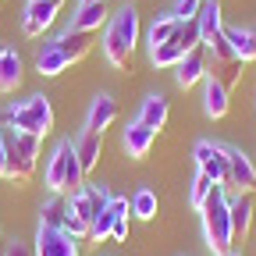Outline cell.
<instances>
[{
    "label": "cell",
    "instance_id": "obj_1",
    "mask_svg": "<svg viewBox=\"0 0 256 256\" xmlns=\"http://www.w3.org/2000/svg\"><path fill=\"white\" fill-rule=\"evenodd\" d=\"M0 128H11V132H25V136L46 139V136L54 132V107H50V96L32 92V96H25V100L8 104L4 114H0Z\"/></svg>",
    "mask_w": 256,
    "mask_h": 256
},
{
    "label": "cell",
    "instance_id": "obj_2",
    "mask_svg": "<svg viewBox=\"0 0 256 256\" xmlns=\"http://www.w3.org/2000/svg\"><path fill=\"white\" fill-rule=\"evenodd\" d=\"M139 43V11L136 8H118L107 32H104V57L110 68H128Z\"/></svg>",
    "mask_w": 256,
    "mask_h": 256
},
{
    "label": "cell",
    "instance_id": "obj_3",
    "mask_svg": "<svg viewBox=\"0 0 256 256\" xmlns=\"http://www.w3.org/2000/svg\"><path fill=\"white\" fill-rule=\"evenodd\" d=\"M200 214H203V238H206L210 252L224 256L232 249V242H235V232H232V214H228V200H224L220 185H214L210 200L203 203Z\"/></svg>",
    "mask_w": 256,
    "mask_h": 256
},
{
    "label": "cell",
    "instance_id": "obj_4",
    "mask_svg": "<svg viewBox=\"0 0 256 256\" xmlns=\"http://www.w3.org/2000/svg\"><path fill=\"white\" fill-rule=\"evenodd\" d=\"M8 132V128H4ZM40 146L43 139L36 136H25V132H8V182H28L36 174L40 164Z\"/></svg>",
    "mask_w": 256,
    "mask_h": 256
},
{
    "label": "cell",
    "instance_id": "obj_5",
    "mask_svg": "<svg viewBox=\"0 0 256 256\" xmlns=\"http://www.w3.org/2000/svg\"><path fill=\"white\" fill-rule=\"evenodd\" d=\"M192 160H196V171H203L206 178H214L224 192L232 188V171H228V153H224L220 142H210V139H200L192 146Z\"/></svg>",
    "mask_w": 256,
    "mask_h": 256
},
{
    "label": "cell",
    "instance_id": "obj_6",
    "mask_svg": "<svg viewBox=\"0 0 256 256\" xmlns=\"http://www.w3.org/2000/svg\"><path fill=\"white\" fill-rule=\"evenodd\" d=\"M72 164H75V146H72V139H60L54 146L50 160H46V171H43V182H46V188L54 192V196H68V171H72Z\"/></svg>",
    "mask_w": 256,
    "mask_h": 256
},
{
    "label": "cell",
    "instance_id": "obj_7",
    "mask_svg": "<svg viewBox=\"0 0 256 256\" xmlns=\"http://www.w3.org/2000/svg\"><path fill=\"white\" fill-rule=\"evenodd\" d=\"M60 8H64V0H28L25 11H22V32L32 36V40L43 36V32L57 22Z\"/></svg>",
    "mask_w": 256,
    "mask_h": 256
},
{
    "label": "cell",
    "instance_id": "obj_8",
    "mask_svg": "<svg viewBox=\"0 0 256 256\" xmlns=\"http://www.w3.org/2000/svg\"><path fill=\"white\" fill-rule=\"evenodd\" d=\"M36 256H78V238L64 228H36Z\"/></svg>",
    "mask_w": 256,
    "mask_h": 256
},
{
    "label": "cell",
    "instance_id": "obj_9",
    "mask_svg": "<svg viewBox=\"0 0 256 256\" xmlns=\"http://www.w3.org/2000/svg\"><path fill=\"white\" fill-rule=\"evenodd\" d=\"M206 72H210V54H206V46L200 43L196 50H188V54L178 60L174 82H178L182 89H192V86H200V82L206 78Z\"/></svg>",
    "mask_w": 256,
    "mask_h": 256
},
{
    "label": "cell",
    "instance_id": "obj_10",
    "mask_svg": "<svg viewBox=\"0 0 256 256\" xmlns=\"http://www.w3.org/2000/svg\"><path fill=\"white\" fill-rule=\"evenodd\" d=\"M224 153H228V171H232V188L235 192H256V168H252V160L235 150V146H224Z\"/></svg>",
    "mask_w": 256,
    "mask_h": 256
},
{
    "label": "cell",
    "instance_id": "obj_11",
    "mask_svg": "<svg viewBox=\"0 0 256 256\" xmlns=\"http://www.w3.org/2000/svg\"><path fill=\"white\" fill-rule=\"evenodd\" d=\"M228 107H232V89L224 86L220 78L206 75V78H203V114L217 121V118L228 114Z\"/></svg>",
    "mask_w": 256,
    "mask_h": 256
},
{
    "label": "cell",
    "instance_id": "obj_12",
    "mask_svg": "<svg viewBox=\"0 0 256 256\" xmlns=\"http://www.w3.org/2000/svg\"><path fill=\"white\" fill-rule=\"evenodd\" d=\"M72 146H75V156H78L82 174H89L96 164H100V153H104V136H100V132H89V128H82V132L72 139Z\"/></svg>",
    "mask_w": 256,
    "mask_h": 256
},
{
    "label": "cell",
    "instance_id": "obj_13",
    "mask_svg": "<svg viewBox=\"0 0 256 256\" xmlns=\"http://www.w3.org/2000/svg\"><path fill=\"white\" fill-rule=\"evenodd\" d=\"M114 121H118V100H114V96H107V92H100V96L89 104V110H86V128L104 136Z\"/></svg>",
    "mask_w": 256,
    "mask_h": 256
},
{
    "label": "cell",
    "instance_id": "obj_14",
    "mask_svg": "<svg viewBox=\"0 0 256 256\" xmlns=\"http://www.w3.org/2000/svg\"><path fill=\"white\" fill-rule=\"evenodd\" d=\"M153 142H156V132H153V128H146L142 121H132V124L124 128V136H121V146H124V153L132 156V160L150 156Z\"/></svg>",
    "mask_w": 256,
    "mask_h": 256
},
{
    "label": "cell",
    "instance_id": "obj_15",
    "mask_svg": "<svg viewBox=\"0 0 256 256\" xmlns=\"http://www.w3.org/2000/svg\"><path fill=\"white\" fill-rule=\"evenodd\" d=\"M68 68H72V60L64 57V50H60L54 40L36 50V72H40L43 78H57L60 72H68Z\"/></svg>",
    "mask_w": 256,
    "mask_h": 256
},
{
    "label": "cell",
    "instance_id": "obj_16",
    "mask_svg": "<svg viewBox=\"0 0 256 256\" xmlns=\"http://www.w3.org/2000/svg\"><path fill=\"white\" fill-rule=\"evenodd\" d=\"M22 86V57L11 43L0 46V92H14Z\"/></svg>",
    "mask_w": 256,
    "mask_h": 256
},
{
    "label": "cell",
    "instance_id": "obj_17",
    "mask_svg": "<svg viewBox=\"0 0 256 256\" xmlns=\"http://www.w3.org/2000/svg\"><path fill=\"white\" fill-rule=\"evenodd\" d=\"M168 114H171L168 96L164 92H150L146 100H142V107H139V118L136 121H142L146 128H153V132H160V128L168 124Z\"/></svg>",
    "mask_w": 256,
    "mask_h": 256
},
{
    "label": "cell",
    "instance_id": "obj_18",
    "mask_svg": "<svg viewBox=\"0 0 256 256\" xmlns=\"http://www.w3.org/2000/svg\"><path fill=\"white\" fill-rule=\"evenodd\" d=\"M54 43L64 50V57H68L72 64H78V60L92 50V32H75V28H64Z\"/></svg>",
    "mask_w": 256,
    "mask_h": 256
},
{
    "label": "cell",
    "instance_id": "obj_19",
    "mask_svg": "<svg viewBox=\"0 0 256 256\" xmlns=\"http://www.w3.org/2000/svg\"><path fill=\"white\" fill-rule=\"evenodd\" d=\"M228 214H232L235 238H246L249 228H252V196H249V192H238L235 200H228Z\"/></svg>",
    "mask_w": 256,
    "mask_h": 256
},
{
    "label": "cell",
    "instance_id": "obj_20",
    "mask_svg": "<svg viewBox=\"0 0 256 256\" xmlns=\"http://www.w3.org/2000/svg\"><path fill=\"white\" fill-rule=\"evenodd\" d=\"M107 22V4L100 0V4H78V11H75V18H72V25L68 28H75V32H96Z\"/></svg>",
    "mask_w": 256,
    "mask_h": 256
},
{
    "label": "cell",
    "instance_id": "obj_21",
    "mask_svg": "<svg viewBox=\"0 0 256 256\" xmlns=\"http://www.w3.org/2000/svg\"><path fill=\"white\" fill-rule=\"evenodd\" d=\"M224 36H228L235 57H238L242 64L256 60V28H224Z\"/></svg>",
    "mask_w": 256,
    "mask_h": 256
},
{
    "label": "cell",
    "instance_id": "obj_22",
    "mask_svg": "<svg viewBox=\"0 0 256 256\" xmlns=\"http://www.w3.org/2000/svg\"><path fill=\"white\" fill-rule=\"evenodd\" d=\"M196 22H200L203 40H210V36H217V32H224V22H220V0H200Z\"/></svg>",
    "mask_w": 256,
    "mask_h": 256
},
{
    "label": "cell",
    "instance_id": "obj_23",
    "mask_svg": "<svg viewBox=\"0 0 256 256\" xmlns=\"http://www.w3.org/2000/svg\"><path fill=\"white\" fill-rule=\"evenodd\" d=\"M64 217H68V196H54L40 206V224L43 228H64Z\"/></svg>",
    "mask_w": 256,
    "mask_h": 256
},
{
    "label": "cell",
    "instance_id": "obj_24",
    "mask_svg": "<svg viewBox=\"0 0 256 256\" xmlns=\"http://www.w3.org/2000/svg\"><path fill=\"white\" fill-rule=\"evenodd\" d=\"M171 43L182 50V54H188V50H196L200 43H203V32H200V22L192 18V22H178V28L171 32Z\"/></svg>",
    "mask_w": 256,
    "mask_h": 256
},
{
    "label": "cell",
    "instance_id": "obj_25",
    "mask_svg": "<svg viewBox=\"0 0 256 256\" xmlns=\"http://www.w3.org/2000/svg\"><path fill=\"white\" fill-rule=\"evenodd\" d=\"M185 54L168 40V43H156V46H150V64L153 68H178V60H182Z\"/></svg>",
    "mask_w": 256,
    "mask_h": 256
},
{
    "label": "cell",
    "instance_id": "obj_26",
    "mask_svg": "<svg viewBox=\"0 0 256 256\" xmlns=\"http://www.w3.org/2000/svg\"><path fill=\"white\" fill-rule=\"evenodd\" d=\"M110 210H114V228H110V238L114 242H124L128 238V200L124 196H110Z\"/></svg>",
    "mask_w": 256,
    "mask_h": 256
},
{
    "label": "cell",
    "instance_id": "obj_27",
    "mask_svg": "<svg viewBox=\"0 0 256 256\" xmlns=\"http://www.w3.org/2000/svg\"><path fill=\"white\" fill-rule=\"evenodd\" d=\"M214 178H206L203 171H196L192 174V185H188V203H192V210H203V203L210 200V192H214Z\"/></svg>",
    "mask_w": 256,
    "mask_h": 256
},
{
    "label": "cell",
    "instance_id": "obj_28",
    "mask_svg": "<svg viewBox=\"0 0 256 256\" xmlns=\"http://www.w3.org/2000/svg\"><path fill=\"white\" fill-rule=\"evenodd\" d=\"M128 206H132V214H136L139 220H153V217H156V192L142 185L136 196H132V203H128Z\"/></svg>",
    "mask_w": 256,
    "mask_h": 256
},
{
    "label": "cell",
    "instance_id": "obj_29",
    "mask_svg": "<svg viewBox=\"0 0 256 256\" xmlns=\"http://www.w3.org/2000/svg\"><path fill=\"white\" fill-rule=\"evenodd\" d=\"M174 28H178V18H174V14H160V18H153V25H150V32H146V43H150V46L168 43Z\"/></svg>",
    "mask_w": 256,
    "mask_h": 256
},
{
    "label": "cell",
    "instance_id": "obj_30",
    "mask_svg": "<svg viewBox=\"0 0 256 256\" xmlns=\"http://www.w3.org/2000/svg\"><path fill=\"white\" fill-rule=\"evenodd\" d=\"M203 46H206L210 60H220V64H228V60H238V57H235V50H232V43H228V36H224V32H217V36L203 40Z\"/></svg>",
    "mask_w": 256,
    "mask_h": 256
},
{
    "label": "cell",
    "instance_id": "obj_31",
    "mask_svg": "<svg viewBox=\"0 0 256 256\" xmlns=\"http://www.w3.org/2000/svg\"><path fill=\"white\" fill-rule=\"evenodd\" d=\"M110 228H114V210H110V203H107V210H100V214L92 217L89 238H92V242H107V238H110Z\"/></svg>",
    "mask_w": 256,
    "mask_h": 256
},
{
    "label": "cell",
    "instance_id": "obj_32",
    "mask_svg": "<svg viewBox=\"0 0 256 256\" xmlns=\"http://www.w3.org/2000/svg\"><path fill=\"white\" fill-rule=\"evenodd\" d=\"M64 232L75 235V238L82 242V238H89V220H82V217H75V214L68 210V217H64Z\"/></svg>",
    "mask_w": 256,
    "mask_h": 256
},
{
    "label": "cell",
    "instance_id": "obj_33",
    "mask_svg": "<svg viewBox=\"0 0 256 256\" xmlns=\"http://www.w3.org/2000/svg\"><path fill=\"white\" fill-rule=\"evenodd\" d=\"M196 11H200V0H178L171 14H174L178 22H192V18H196Z\"/></svg>",
    "mask_w": 256,
    "mask_h": 256
},
{
    "label": "cell",
    "instance_id": "obj_34",
    "mask_svg": "<svg viewBox=\"0 0 256 256\" xmlns=\"http://www.w3.org/2000/svg\"><path fill=\"white\" fill-rule=\"evenodd\" d=\"M0 256H28V246L18 238H8V242H0Z\"/></svg>",
    "mask_w": 256,
    "mask_h": 256
},
{
    "label": "cell",
    "instance_id": "obj_35",
    "mask_svg": "<svg viewBox=\"0 0 256 256\" xmlns=\"http://www.w3.org/2000/svg\"><path fill=\"white\" fill-rule=\"evenodd\" d=\"M0 178H8V132L0 128Z\"/></svg>",
    "mask_w": 256,
    "mask_h": 256
},
{
    "label": "cell",
    "instance_id": "obj_36",
    "mask_svg": "<svg viewBox=\"0 0 256 256\" xmlns=\"http://www.w3.org/2000/svg\"><path fill=\"white\" fill-rule=\"evenodd\" d=\"M224 256H242V252H235V249H228V252H224Z\"/></svg>",
    "mask_w": 256,
    "mask_h": 256
},
{
    "label": "cell",
    "instance_id": "obj_37",
    "mask_svg": "<svg viewBox=\"0 0 256 256\" xmlns=\"http://www.w3.org/2000/svg\"><path fill=\"white\" fill-rule=\"evenodd\" d=\"M78 4H100V0H78Z\"/></svg>",
    "mask_w": 256,
    "mask_h": 256
}]
</instances>
